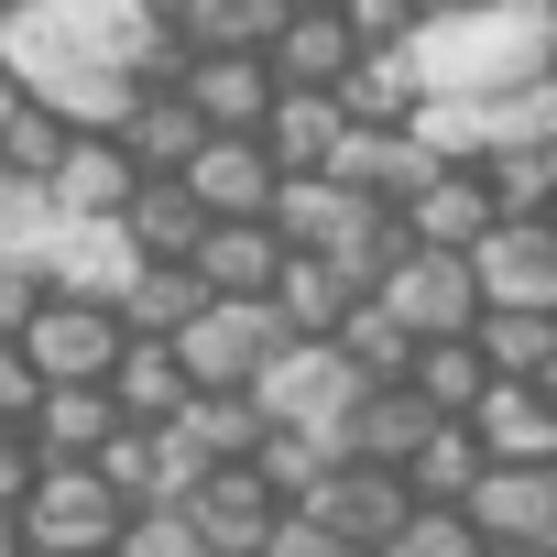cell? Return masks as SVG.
Here are the masks:
<instances>
[{
  "instance_id": "cell-18",
  "label": "cell",
  "mask_w": 557,
  "mask_h": 557,
  "mask_svg": "<svg viewBox=\"0 0 557 557\" xmlns=\"http://www.w3.org/2000/svg\"><path fill=\"white\" fill-rule=\"evenodd\" d=\"M175 99H186L208 132H262V110H273V66H262V55H186Z\"/></svg>"
},
{
  "instance_id": "cell-31",
  "label": "cell",
  "mask_w": 557,
  "mask_h": 557,
  "mask_svg": "<svg viewBox=\"0 0 557 557\" xmlns=\"http://www.w3.org/2000/svg\"><path fill=\"white\" fill-rule=\"evenodd\" d=\"M45 240H55V208H45V186H12L0 175V262H45Z\"/></svg>"
},
{
  "instance_id": "cell-40",
  "label": "cell",
  "mask_w": 557,
  "mask_h": 557,
  "mask_svg": "<svg viewBox=\"0 0 557 557\" xmlns=\"http://www.w3.org/2000/svg\"><path fill=\"white\" fill-rule=\"evenodd\" d=\"M12 110H23V88H12V66H0V121H12Z\"/></svg>"
},
{
  "instance_id": "cell-38",
  "label": "cell",
  "mask_w": 557,
  "mask_h": 557,
  "mask_svg": "<svg viewBox=\"0 0 557 557\" xmlns=\"http://www.w3.org/2000/svg\"><path fill=\"white\" fill-rule=\"evenodd\" d=\"M132 12H143V23H164V34H175V12H186V0H132Z\"/></svg>"
},
{
  "instance_id": "cell-10",
  "label": "cell",
  "mask_w": 557,
  "mask_h": 557,
  "mask_svg": "<svg viewBox=\"0 0 557 557\" xmlns=\"http://www.w3.org/2000/svg\"><path fill=\"white\" fill-rule=\"evenodd\" d=\"M307 513H318L350 557H383V546H394V524L416 513V492H405L394 470H350V459H339V470L318 481V503H307Z\"/></svg>"
},
{
  "instance_id": "cell-21",
  "label": "cell",
  "mask_w": 557,
  "mask_h": 557,
  "mask_svg": "<svg viewBox=\"0 0 557 557\" xmlns=\"http://www.w3.org/2000/svg\"><path fill=\"white\" fill-rule=\"evenodd\" d=\"M329 99H339V121H350V132H405V121L426 110V88H416L405 45H394V55H350V77H339Z\"/></svg>"
},
{
  "instance_id": "cell-14",
  "label": "cell",
  "mask_w": 557,
  "mask_h": 557,
  "mask_svg": "<svg viewBox=\"0 0 557 557\" xmlns=\"http://www.w3.org/2000/svg\"><path fill=\"white\" fill-rule=\"evenodd\" d=\"M110 143H121V164H132L143 186H175V175L208 153V121H197L175 88H143V99H132V121H121Z\"/></svg>"
},
{
  "instance_id": "cell-29",
  "label": "cell",
  "mask_w": 557,
  "mask_h": 557,
  "mask_svg": "<svg viewBox=\"0 0 557 557\" xmlns=\"http://www.w3.org/2000/svg\"><path fill=\"white\" fill-rule=\"evenodd\" d=\"M481 186H492V219H546V208H557V143H513V153H492Z\"/></svg>"
},
{
  "instance_id": "cell-45",
  "label": "cell",
  "mask_w": 557,
  "mask_h": 557,
  "mask_svg": "<svg viewBox=\"0 0 557 557\" xmlns=\"http://www.w3.org/2000/svg\"><path fill=\"white\" fill-rule=\"evenodd\" d=\"M12 12H34V0H0V23H12Z\"/></svg>"
},
{
  "instance_id": "cell-35",
  "label": "cell",
  "mask_w": 557,
  "mask_h": 557,
  "mask_svg": "<svg viewBox=\"0 0 557 557\" xmlns=\"http://www.w3.org/2000/svg\"><path fill=\"white\" fill-rule=\"evenodd\" d=\"M262 557H350L318 513H273V535H262Z\"/></svg>"
},
{
  "instance_id": "cell-24",
  "label": "cell",
  "mask_w": 557,
  "mask_h": 557,
  "mask_svg": "<svg viewBox=\"0 0 557 557\" xmlns=\"http://www.w3.org/2000/svg\"><path fill=\"white\" fill-rule=\"evenodd\" d=\"M197 307H208V296H197V273H186V262H143L132 285H121V307H110V318H121V339H153V350H164Z\"/></svg>"
},
{
  "instance_id": "cell-33",
  "label": "cell",
  "mask_w": 557,
  "mask_h": 557,
  "mask_svg": "<svg viewBox=\"0 0 557 557\" xmlns=\"http://www.w3.org/2000/svg\"><path fill=\"white\" fill-rule=\"evenodd\" d=\"M339 34H350L361 55H394V45L416 34V0H339Z\"/></svg>"
},
{
  "instance_id": "cell-5",
  "label": "cell",
  "mask_w": 557,
  "mask_h": 557,
  "mask_svg": "<svg viewBox=\"0 0 557 557\" xmlns=\"http://www.w3.org/2000/svg\"><path fill=\"white\" fill-rule=\"evenodd\" d=\"M372 307L426 350V339H470L481 329V285H470V262L459 251H405L383 285H372Z\"/></svg>"
},
{
  "instance_id": "cell-43",
  "label": "cell",
  "mask_w": 557,
  "mask_h": 557,
  "mask_svg": "<svg viewBox=\"0 0 557 557\" xmlns=\"http://www.w3.org/2000/svg\"><path fill=\"white\" fill-rule=\"evenodd\" d=\"M481 557H546V546H481Z\"/></svg>"
},
{
  "instance_id": "cell-26",
  "label": "cell",
  "mask_w": 557,
  "mask_h": 557,
  "mask_svg": "<svg viewBox=\"0 0 557 557\" xmlns=\"http://www.w3.org/2000/svg\"><path fill=\"white\" fill-rule=\"evenodd\" d=\"M405 394H416L437 426H459V416L492 394V372H481V350H470V339H426V350L405 361Z\"/></svg>"
},
{
  "instance_id": "cell-2",
  "label": "cell",
  "mask_w": 557,
  "mask_h": 557,
  "mask_svg": "<svg viewBox=\"0 0 557 557\" xmlns=\"http://www.w3.org/2000/svg\"><path fill=\"white\" fill-rule=\"evenodd\" d=\"M361 394H372V383H361L329 339H296L285 361L251 383V405H262V426H273V437H318L329 459H339V416H350Z\"/></svg>"
},
{
  "instance_id": "cell-13",
  "label": "cell",
  "mask_w": 557,
  "mask_h": 557,
  "mask_svg": "<svg viewBox=\"0 0 557 557\" xmlns=\"http://www.w3.org/2000/svg\"><path fill=\"white\" fill-rule=\"evenodd\" d=\"M251 143H262V164H273V175L296 186V175H329V153L350 143V121H339V99H329V88H273V110H262V132H251Z\"/></svg>"
},
{
  "instance_id": "cell-25",
  "label": "cell",
  "mask_w": 557,
  "mask_h": 557,
  "mask_svg": "<svg viewBox=\"0 0 557 557\" xmlns=\"http://www.w3.org/2000/svg\"><path fill=\"white\" fill-rule=\"evenodd\" d=\"M121 240H132V262H186V251L208 240V219H197V197H186V186H132Z\"/></svg>"
},
{
  "instance_id": "cell-19",
  "label": "cell",
  "mask_w": 557,
  "mask_h": 557,
  "mask_svg": "<svg viewBox=\"0 0 557 557\" xmlns=\"http://www.w3.org/2000/svg\"><path fill=\"white\" fill-rule=\"evenodd\" d=\"M164 437H175V459H186V470H251V448H262L273 426H262V405H251V394H186V416H175Z\"/></svg>"
},
{
  "instance_id": "cell-47",
  "label": "cell",
  "mask_w": 557,
  "mask_h": 557,
  "mask_svg": "<svg viewBox=\"0 0 557 557\" xmlns=\"http://www.w3.org/2000/svg\"><path fill=\"white\" fill-rule=\"evenodd\" d=\"M546 557H557V535H546Z\"/></svg>"
},
{
  "instance_id": "cell-46",
  "label": "cell",
  "mask_w": 557,
  "mask_h": 557,
  "mask_svg": "<svg viewBox=\"0 0 557 557\" xmlns=\"http://www.w3.org/2000/svg\"><path fill=\"white\" fill-rule=\"evenodd\" d=\"M546 77H557V45H546Z\"/></svg>"
},
{
  "instance_id": "cell-11",
  "label": "cell",
  "mask_w": 557,
  "mask_h": 557,
  "mask_svg": "<svg viewBox=\"0 0 557 557\" xmlns=\"http://www.w3.org/2000/svg\"><path fill=\"white\" fill-rule=\"evenodd\" d=\"M175 186H186V197H197V219L219 230V219H262L285 175L262 164V143H251V132H208V153H197V164H186Z\"/></svg>"
},
{
  "instance_id": "cell-27",
  "label": "cell",
  "mask_w": 557,
  "mask_h": 557,
  "mask_svg": "<svg viewBox=\"0 0 557 557\" xmlns=\"http://www.w3.org/2000/svg\"><path fill=\"white\" fill-rule=\"evenodd\" d=\"M470 350H481V372H492V383H535V372L557 361V318H513V307H481Z\"/></svg>"
},
{
  "instance_id": "cell-3",
  "label": "cell",
  "mask_w": 557,
  "mask_h": 557,
  "mask_svg": "<svg viewBox=\"0 0 557 557\" xmlns=\"http://www.w3.org/2000/svg\"><path fill=\"white\" fill-rule=\"evenodd\" d=\"M164 350H175L186 394H251V383H262L273 361L296 350V339L273 329V307H197V318H186V329H175Z\"/></svg>"
},
{
  "instance_id": "cell-17",
  "label": "cell",
  "mask_w": 557,
  "mask_h": 557,
  "mask_svg": "<svg viewBox=\"0 0 557 557\" xmlns=\"http://www.w3.org/2000/svg\"><path fill=\"white\" fill-rule=\"evenodd\" d=\"M394 230H405V251H481V230H492V186L481 175H426L405 208H394Z\"/></svg>"
},
{
  "instance_id": "cell-48",
  "label": "cell",
  "mask_w": 557,
  "mask_h": 557,
  "mask_svg": "<svg viewBox=\"0 0 557 557\" xmlns=\"http://www.w3.org/2000/svg\"><path fill=\"white\" fill-rule=\"evenodd\" d=\"M546 230H557V208H546Z\"/></svg>"
},
{
  "instance_id": "cell-9",
  "label": "cell",
  "mask_w": 557,
  "mask_h": 557,
  "mask_svg": "<svg viewBox=\"0 0 557 557\" xmlns=\"http://www.w3.org/2000/svg\"><path fill=\"white\" fill-rule=\"evenodd\" d=\"M186 273H197V296H208V307H262V296H273V273H285V240H273L262 219H219V230L186 251Z\"/></svg>"
},
{
  "instance_id": "cell-6",
  "label": "cell",
  "mask_w": 557,
  "mask_h": 557,
  "mask_svg": "<svg viewBox=\"0 0 557 557\" xmlns=\"http://www.w3.org/2000/svg\"><path fill=\"white\" fill-rule=\"evenodd\" d=\"M12 524H23V557H110L132 513L99 492V470H45Z\"/></svg>"
},
{
  "instance_id": "cell-39",
  "label": "cell",
  "mask_w": 557,
  "mask_h": 557,
  "mask_svg": "<svg viewBox=\"0 0 557 557\" xmlns=\"http://www.w3.org/2000/svg\"><path fill=\"white\" fill-rule=\"evenodd\" d=\"M437 12H481V0H416V23H437Z\"/></svg>"
},
{
  "instance_id": "cell-34",
  "label": "cell",
  "mask_w": 557,
  "mask_h": 557,
  "mask_svg": "<svg viewBox=\"0 0 557 557\" xmlns=\"http://www.w3.org/2000/svg\"><path fill=\"white\" fill-rule=\"evenodd\" d=\"M110 557H208V546H197V535H186V513H132V524H121V546H110Z\"/></svg>"
},
{
  "instance_id": "cell-44",
  "label": "cell",
  "mask_w": 557,
  "mask_h": 557,
  "mask_svg": "<svg viewBox=\"0 0 557 557\" xmlns=\"http://www.w3.org/2000/svg\"><path fill=\"white\" fill-rule=\"evenodd\" d=\"M285 12H339V0H285Z\"/></svg>"
},
{
  "instance_id": "cell-49",
  "label": "cell",
  "mask_w": 557,
  "mask_h": 557,
  "mask_svg": "<svg viewBox=\"0 0 557 557\" xmlns=\"http://www.w3.org/2000/svg\"><path fill=\"white\" fill-rule=\"evenodd\" d=\"M0 437H12V426H0Z\"/></svg>"
},
{
  "instance_id": "cell-7",
  "label": "cell",
  "mask_w": 557,
  "mask_h": 557,
  "mask_svg": "<svg viewBox=\"0 0 557 557\" xmlns=\"http://www.w3.org/2000/svg\"><path fill=\"white\" fill-rule=\"evenodd\" d=\"M470 285H481V307L557 318V230L546 219H492L481 251H470Z\"/></svg>"
},
{
  "instance_id": "cell-28",
  "label": "cell",
  "mask_w": 557,
  "mask_h": 557,
  "mask_svg": "<svg viewBox=\"0 0 557 557\" xmlns=\"http://www.w3.org/2000/svg\"><path fill=\"white\" fill-rule=\"evenodd\" d=\"M405 492H416L426 513H459V503L481 492V448H470V426H437V437L405 459Z\"/></svg>"
},
{
  "instance_id": "cell-8",
  "label": "cell",
  "mask_w": 557,
  "mask_h": 557,
  "mask_svg": "<svg viewBox=\"0 0 557 557\" xmlns=\"http://www.w3.org/2000/svg\"><path fill=\"white\" fill-rule=\"evenodd\" d=\"M459 426H470L481 470H557V405H546L535 383H492Z\"/></svg>"
},
{
  "instance_id": "cell-16",
  "label": "cell",
  "mask_w": 557,
  "mask_h": 557,
  "mask_svg": "<svg viewBox=\"0 0 557 557\" xmlns=\"http://www.w3.org/2000/svg\"><path fill=\"white\" fill-rule=\"evenodd\" d=\"M459 524L481 546H546L557 535V470H481V492L459 503Z\"/></svg>"
},
{
  "instance_id": "cell-12",
  "label": "cell",
  "mask_w": 557,
  "mask_h": 557,
  "mask_svg": "<svg viewBox=\"0 0 557 557\" xmlns=\"http://www.w3.org/2000/svg\"><path fill=\"white\" fill-rule=\"evenodd\" d=\"M175 513H186V535H197L208 557H262V535H273V513H285V503H273L251 470H208Z\"/></svg>"
},
{
  "instance_id": "cell-37",
  "label": "cell",
  "mask_w": 557,
  "mask_h": 557,
  "mask_svg": "<svg viewBox=\"0 0 557 557\" xmlns=\"http://www.w3.org/2000/svg\"><path fill=\"white\" fill-rule=\"evenodd\" d=\"M34 481H45V470H34V448H23V437H0V513H23V503H34Z\"/></svg>"
},
{
  "instance_id": "cell-42",
  "label": "cell",
  "mask_w": 557,
  "mask_h": 557,
  "mask_svg": "<svg viewBox=\"0 0 557 557\" xmlns=\"http://www.w3.org/2000/svg\"><path fill=\"white\" fill-rule=\"evenodd\" d=\"M535 394H546V405H557V361H546V372H535Z\"/></svg>"
},
{
  "instance_id": "cell-41",
  "label": "cell",
  "mask_w": 557,
  "mask_h": 557,
  "mask_svg": "<svg viewBox=\"0 0 557 557\" xmlns=\"http://www.w3.org/2000/svg\"><path fill=\"white\" fill-rule=\"evenodd\" d=\"M0 557H23V524H12V513H0Z\"/></svg>"
},
{
  "instance_id": "cell-30",
  "label": "cell",
  "mask_w": 557,
  "mask_h": 557,
  "mask_svg": "<svg viewBox=\"0 0 557 557\" xmlns=\"http://www.w3.org/2000/svg\"><path fill=\"white\" fill-rule=\"evenodd\" d=\"M329 350H339V361H350L361 383H405V361H416V339H405V329H394V318H383L372 296H361V307L339 318V339H329Z\"/></svg>"
},
{
  "instance_id": "cell-4",
  "label": "cell",
  "mask_w": 557,
  "mask_h": 557,
  "mask_svg": "<svg viewBox=\"0 0 557 557\" xmlns=\"http://www.w3.org/2000/svg\"><path fill=\"white\" fill-rule=\"evenodd\" d=\"M12 361L45 383V394H66V383H110V361H121V318L110 307H77V296H45L34 307V329L12 339Z\"/></svg>"
},
{
  "instance_id": "cell-15",
  "label": "cell",
  "mask_w": 557,
  "mask_h": 557,
  "mask_svg": "<svg viewBox=\"0 0 557 557\" xmlns=\"http://www.w3.org/2000/svg\"><path fill=\"white\" fill-rule=\"evenodd\" d=\"M426 437H437V416H426L405 383H372V394L339 416V459H350V470H394V481H405V459H416Z\"/></svg>"
},
{
  "instance_id": "cell-1",
  "label": "cell",
  "mask_w": 557,
  "mask_h": 557,
  "mask_svg": "<svg viewBox=\"0 0 557 557\" xmlns=\"http://www.w3.org/2000/svg\"><path fill=\"white\" fill-rule=\"evenodd\" d=\"M557 0H481V12H437L405 34V66L426 99H513L546 77Z\"/></svg>"
},
{
  "instance_id": "cell-22",
  "label": "cell",
  "mask_w": 557,
  "mask_h": 557,
  "mask_svg": "<svg viewBox=\"0 0 557 557\" xmlns=\"http://www.w3.org/2000/svg\"><path fill=\"white\" fill-rule=\"evenodd\" d=\"M350 34H339V12H285V34L262 45V66H273V88H339L350 77Z\"/></svg>"
},
{
  "instance_id": "cell-20",
  "label": "cell",
  "mask_w": 557,
  "mask_h": 557,
  "mask_svg": "<svg viewBox=\"0 0 557 557\" xmlns=\"http://www.w3.org/2000/svg\"><path fill=\"white\" fill-rule=\"evenodd\" d=\"M110 416L121 426H143V437H164L175 416H186V372H175V350H153V339H121V361H110Z\"/></svg>"
},
{
  "instance_id": "cell-36",
  "label": "cell",
  "mask_w": 557,
  "mask_h": 557,
  "mask_svg": "<svg viewBox=\"0 0 557 557\" xmlns=\"http://www.w3.org/2000/svg\"><path fill=\"white\" fill-rule=\"evenodd\" d=\"M34 405H45V383H34V372H23L12 350H0V426L23 437V416H34Z\"/></svg>"
},
{
  "instance_id": "cell-32",
  "label": "cell",
  "mask_w": 557,
  "mask_h": 557,
  "mask_svg": "<svg viewBox=\"0 0 557 557\" xmlns=\"http://www.w3.org/2000/svg\"><path fill=\"white\" fill-rule=\"evenodd\" d=\"M383 557H481V535H470L459 513H426V503H416V513L394 524V546H383Z\"/></svg>"
},
{
  "instance_id": "cell-23",
  "label": "cell",
  "mask_w": 557,
  "mask_h": 557,
  "mask_svg": "<svg viewBox=\"0 0 557 557\" xmlns=\"http://www.w3.org/2000/svg\"><path fill=\"white\" fill-rule=\"evenodd\" d=\"M273 34H285V0H186L175 12L186 55H262Z\"/></svg>"
}]
</instances>
